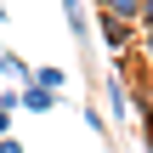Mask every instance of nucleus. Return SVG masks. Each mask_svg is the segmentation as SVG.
Here are the masks:
<instances>
[{"mask_svg": "<svg viewBox=\"0 0 153 153\" xmlns=\"http://www.w3.org/2000/svg\"><path fill=\"white\" fill-rule=\"evenodd\" d=\"M0 23H6V0H0Z\"/></svg>", "mask_w": 153, "mask_h": 153, "instance_id": "nucleus-14", "label": "nucleus"}, {"mask_svg": "<svg viewBox=\"0 0 153 153\" xmlns=\"http://www.w3.org/2000/svg\"><path fill=\"white\" fill-rule=\"evenodd\" d=\"M0 136H11V108L0 102Z\"/></svg>", "mask_w": 153, "mask_h": 153, "instance_id": "nucleus-10", "label": "nucleus"}, {"mask_svg": "<svg viewBox=\"0 0 153 153\" xmlns=\"http://www.w3.org/2000/svg\"><path fill=\"white\" fill-rule=\"evenodd\" d=\"M102 97H108V125H114V131H125V125L136 119V97H131V85H125V74H119V68L108 74Z\"/></svg>", "mask_w": 153, "mask_h": 153, "instance_id": "nucleus-2", "label": "nucleus"}, {"mask_svg": "<svg viewBox=\"0 0 153 153\" xmlns=\"http://www.w3.org/2000/svg\"><path fill=\"white\" fill-rule=\"evenodd\" d=\"M17 108H23V114H51V108H62V97L28 79V85H17Z\"/></svg>", "mask_w": 153, "mask_h": 153, "instance_id": "nucleus-3", "label": "nucleus"}, {"mask_svg": "<svg viewBox=\"0 0 153 153\" xmlns=\"http://www.w3.org/2000/svg\"><path fill=\"white\" fill-rule=\"evenodd\" d=\"M79 119H85L97 136H114V125H108V114H102V108H79Z\"/></svg>", "mask_w": 153, "mask_h": 153, "instance_id": "nucleus-7", "label": "nucleus"}, {"mask_svg": "<svg viewBox=\"0 0 153 153\" xmlns=\"http://www.w3.org/2000/svg\"><path fill=\"white\" fill-rule=\"evenodd\" d=\"M142 153H153V131H148V136H142Z\"/></svg>", "mask_w": 153, "mask_h": 153, "instance_id": "nucleus-13", "label": "nucleus"}, {"mask_svg": "<svg viewBox=\"0 0 153 153\" xmlns=\"http://www.w3.org/2000/svg\"><path fill=\"white\" fill-rule=\"evenodd\" d=\"M136 6L142 0H97V11H114V17H131V23H136Z\"/></svg>", "mask_w": 153, "mask_h": 153, "instance_id": "nucleus-8", "label": "nucleus"}, {"mask_svg": "<svg viewBox=\"0 0 153 153\" xmlns=\"http://www.w3.org/2000/svg\"><path fill=\"white\" fill-rule=\"evenodd\" d=\"M0 74H6V79H17V85H28V79H34V62H23L11 45H0Z\"/></svg>", "mask_w": 153, "mask_h": 153, "instance_id": "nucleus-5", "label": "nucleus"}, {"mask_svg": "<svg viewBox=\"0 0 153 153\" xmlns=\"http://www.w3.org/2000/svg\"><path fill=\"white\" fill-rule=\"evenodd\" d=\"M91 34H102V45H108L114 57L136 51V23H131V17H114V11H91Z\"/></svg>", "mask_w": 153, "mask_h": 153, "instance_id": "nucleus-1", "label": "nucleus"}, {"mask_svg": "<svg viewBox=\"0 0 153 153\" xmlns=\"http://www.w3.org/2000/svg\"><path fill=\"white\" fill-rule=\"evenodd\" d=\"M0 153H23V142L17 136H0Z\"/></svg>", "mask_w": 153, "mask_h": 153, "instance_id": "nucleus-11", "label": "nucleus"}, {"mask_svg": "<svg viewBox=\"0 0 153 153\" xmlns=\"http://www.w3.org/2000/svg\"><path fill=\"white\" fill-rule=\"evenodd\" d=\"M142 51H148V79H153V34H148V45H142Z\"/></svg>", "mask_w": 153, "mask_h": 153, "instance_id": "nucleus-12", "label": "nucleus"}, {"mask_svg": "<svg viewBox=\"0 0 153 153\" xmlns=\"http://www.w3.org/2000/svg\"><path fill=\"white\" fill-rule=\"evenodd\" d=\"M62 17H68V34H74V45L85 51V45H91V11H85V0H62Z\"/></svg>", "mask_w": 153, "mask_h": 153, "instance_id": "nucleus-4", "label": "nucleus"}, {"mask_svg": "<svg viewBox=\"0 0 153 153\" xmlns=\"http://www.w3.org/2000/svg\"><path fill=\"white\" fill-rule=\"evenodd\" d=\"M136 23H142V28L153 34V0H142V6H136Z\"/></svg>", "mask_w": 153, "mask_h": 153, "instance_id": "nucleus-9", "label": "nucleus"}, {"mask_svg": "<svg viewBox=\"0 0 153 153\" xmlns=\"http://www.w3.org/2000/svg\"><path fill=\"white\" fill-rule=\"evenodd\" d=\"M62 79H68V74H62L57 62H40V68H34V85H45V91H62Z\"/></svg>", "mask_w": 153, "mask_h": 153, "instance_id": "nucleus-6", "label": "nucleus"}]
</instances>
